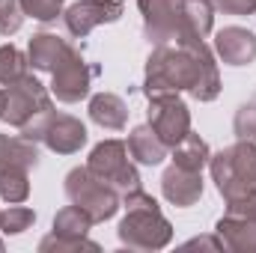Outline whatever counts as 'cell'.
<instances>
[{"label":"cell","mask_w":256,"mask_h":253,"mask_svg":"<svg viewBox=\"0 0 256 253\" xmlns=\"http://www.w3.org/2000/svg\"><path fill=\"white\" fill-rule=\"evenodd\" d=\"M63 188H66L68 202L80 206V208L92 218V224H104V220H110V218L122 208V194L114 188V185L102 182L86 164H84V167H72V170L66 173Z\"/></svg>","instance_id":"277c9868"},{"label":"cell","mask_w":256,"mask_h":253,"mask_svg":"<svg viewBox=\"0 0 256 253\" xmlns=\"http://www.w3.org/2000/svg\"><path fill=\"white\" fill-rule=\"evenodd\" d=\"M137 9L143 15V33L152 45L194 39L185 18V0H137Z\"/></svg>","instance_id":"8992f818"},{"label":"cell","mask_w":256,"mask_h":253,"mask_svg":"<svg viewBox=\"0 0 256 253\" xmlns=\"http://www.w3.org/2000/svg\"><path fill=\"white\" fill-rule=\"evenodd\" d=\"M224 202H226V214L244 218V220H256V185L242 190V194H236V196H230V200H224Z\"/></svg>","instance_id":"83f0119b"},{"label":"cell","mask_w":256,"mask_h":253,"mask_svg":"<svg viewBox=\"0 0 256 253\" xmlns=\"http://www.w3.org/2000/svg\"><path fill=\"white\" fill-rule=\"evenodd\" d=\"M170 158H173L176 167H185V170H194V173H202V170L208 167L212 149H208V143H206L200 134H194L191 131L179 146L170 149Z\"/></svg>","instance_id":"d6986e66"},{"label":"cell","mask_w":256,"mask_h":253,"mask_svg":"<svg viewBox=\"0 0 256 253\" xmlns=\"http://www.w3.org/2000/svg\"><path fill=\"white\" fill-rule=\"evenodd\" d=\"M236 134L238 140H256V104H244L236 114Z\"/></svg>","instance_id":"f1b7e54d"},{"label":"cell","mask_w":256,"mask_h":253,"mask_svg":"<svg viewBox=\"0 0 256 253\" xmlns=\"http://www.w3.org/2000/svg\"><path fill=\"white\" fill-rule=\"evenodd\" d=\"M161 194L170 206L176 208H191L202 196V173H194L185 167L170 164L161 176Z\"/></svg>","instance_id":"4fadbf2b"},{"label":"cell","mask_w":256,"mask_h":253,"mask_svg":"<svg viewBox=\"0 0 256 253\" xmlns=\"http://www.w3.org/2000/svg\"><path fill=\"white\" fill-rule=\"evenodd\" d=\"M86 110H90V120L104 131H122L128 126V104L116 92H96Z\"/></svg>","instance_id":"2e32d148"},{"label":"cell","mask_w":256,"mask_h":253,"mask_svg":"<svg viewBox=\"0 0 256 253\" xmlns=\"http://www.w3.org/2000/svg\"><path fill=\"white\" fill-rule=\"evenodd\" d=\"M214 12H224V15H254L256 12V0H212Z\"/></svg>","instance_id":"f546056e"},{"label":"cell","mask_w":256,"mask_h":253,"mask_svg":"<svg viewBox=\"0 0 256 253\" xmlns=\"http://www.w3.org/2000/svg\"><path fill=\"white\" fill-rule=\"evenodd\" d=\"M86 126L78 120V116H72V114H57L54 110V116H51V122L45 128V137H42V143L54 152V155H74V152H80L84 146H86Z\"/></svg>","instance_id":"8fae6325"},{"label":"cell","mask_w":256,"mask_h":253,"mask_svg":"<svg viewBox=\"0 0 256 253\" xmlns=\"http://www.w3.org/2000/svg\"><path fill=\"white\" fill-rule=\"evenodd\" d=\"M122 220L116 226L120 244L128 250L152 253L164 250L173 242V224L164 218L158 200L152 194H146L143 188H134L122 194Z\"/></svg>","instance_id":"7a4b0ae2"},{"label":"cell","mask_w":256,"mask_h":253,"mask_svg":"<svg viewBox=\"0 0 256 253\" xmlns=\"http://www.w3.org/2000/svg\"><path fill=\"white\" fill-rule=\"evenodd\" d=\"M128 152L134 158V164H146V167H158L164 158H170V146L152 131V126H137L128 134Z\"/></svg>","instance_id":"9a60e30c"},{"label":"cell","mask_w":256,"mask_h":253,"mask_svg":"<svg viewBox=\"0 0 256 253\" xmlns=\"http://www.w3.org/2000/svg\"><path fill=\"white\" fill-rule=\"evenodd\" d=\"M33 224H36V212L21 202H12L9 208L0 212V236H21Z\"/></svg>","instance_id":"d4e9b609"},{"label":"cell","mask_w":256,"mask_h":253,"mask_svg":"<svg viewBox=\"0 0 256 253\" xmlns=\"http://www.w3.org/2000/svg\"><path fill=\"white\" fill-rule=\"evenodd\" d=\"M185 248H212V250H226V248H224V242H220V238H214V236L191 238V242H185Z\"/></svg>","instance_id":"4dcf8cb0"},{"label":"cell","mask_w":256,"mask_h":253,"mask_svg":"<svg viewBox=\"0 0 256 253\" xmlns=\"http://www.w3.org/2000/svg\"><path fill=\"white\" fill-rule=\"evenodd\" d=\"M48 110H54V96L30 72L24 78H18L15 84L3 86V116L0 120L9 122L12 128L21 131L27 122H33L36 116H42Z\"/></svg>","instance_id":"5b68a950"},{"label":"cell","mask_w":256,"mask_h":253,"mask_svg":"<svg viewBox=\"0 0 256 253\" xmlns=\"http://www.w3.org/2000/svg\"><path fill=\"white\" fill-rule=\"evenodd\" d=\"M0 250H3V242H0Z\"/></svg>","instance_id":"d6a6232c"},{"label":"cell","mask_w":256,"mask_h":253,"mask_svg":"<svg viewBox=\"0 0 256 253\" xmlns=\"http://www.w3.org/2000/svg\"><path fill=\"white\" fill-rule=\"evenodd\" d=\"M170 92H191L196 102H214L220 96L218 57L206 39L152 45V54L146 57L143 96L155 98Z\"/></svg>","instance_id":"6da1fadb"},{"label":"cell","mask_w":256,"mask_h":253,"mask_svg":"<svg viewBox=\"0 0 256 253\" xmlns=\"http://www.w3.org/2000/svg\"><path fill=\"white\" fill-rule=\"evenodd\" d=\"M149 126L152 131L173 149L179 146L188 134H191V108L182 102L179 92H170V96H155L149 98Z\"/></svg>","instance_id":"ba28073f"},{"label":"cell","mask_w":256,"mask_h":253,"mask_svg":"<svg viewBox=\"0 0 256 253\" xmlns=\"http://www.w3.org/2000/svg\"><path fill=\"white\" fill-rule=\"evenodd\" d=\"M27 72H30V63L24 51H18L15 45H0V86L15 84Z\"/></svg>","instance_id":"cb8c5ba5"},{"label":"cell","mask_w":256,"mask_h":253,"mask_svg":"<svg viewBox=\"0 0 256 253\" xmlns=\"http://www.w3.org/2000/svg\"><path fill=\"white\" fill-rule=\"evenodd\" d=\"M39 164V149L33 140L21 137V134H0V170L6 167H27L33 170Z\"/></svg>","instance_id":"ac0fdd59"},{"label":"cell","mask_w":256,"mask_h":253,"mask_svg":"<svg viewBox=\"0 0 256 253\" xmlns=\"http://www.w3.org/2000/svg\"><path fill=\"white\" fill-rule=\"evenodd\" d=\"M214 57L226 66H250L256 60V33L248 27L230 24L214 36Z\"/></svg>","instance_id":"7c38bea8"},{"label":"cell","mask_w":256,"mask_h":253,"mask_svg":"<svg viewBox=\"0 0 256 253\" xmlns=\"http://www.w3.org/2000/svg\"><path fill=\"white\" fill-rule=\"evenodd\" d=\"M185 18L194 39H206L214 27V6L212 0H185Z\"/></svg>","instance_id":"7402d4cb"},{"label":"cell","mask_w":256,"mask_h":253,"mask_svg":"<svg viewBox=\"0 0 256 253\" xmlns=\"http://www.w3.org/2000/svg\"><path fill=\"white\" fill-rule=\"evenodd\" d=\"M54 232H63V236H86L92 230V218L80 208V206H66L54 214V224H51Z\"/></svg>","instance_id":"44dd1931"},{"label":"cell","mask_w":256,"mask_h":253,"mask_svg":"<svg viewBox=\"0 0 256 253\" xmlns=\"http://www.w3.org/2000/svg\"><path fill=\"white\" fill-rule=\"evenodd\" d=\"M21 9H24L27 18L42 21V24H51V21L63 18L66 0H21Z\"/></svg>","instance_id":"484cf974"},{"label":"cell","mask_w":256,"mask_h":253,"mask_svg":"<svg viewBox=\"0 0 256 253\" xmlns=\"http://www.w3.org/2000/svg\"><path fill=\"white\" fill-rule=\"evenodd\" d=\"M68 48L72 45L66 42L63 36H57V33H48V30L33 33V39L27 42V63L36 72H54L57 66L63 63Z\"/></svg>","instance_id":"5bb4252c"},{"label":"cell","mask_w":256,"mask_h":253,"mask_svg":"<svg viewBox=\"0 0 256 253\" xmlns=\"http://www.w3.org/2000/svg\"><path fill=\"white\" fill-rule=\"evenodd\" d=\"M208 173L224 200L256 185V140H236L232 146L212 152Z\"/></svg>","instance_id":"3957f363"},{"label":"cell","mask_w":256,"mask_h":253,"mask_svg":"<svg viewBox=\"0 0 256 253\" xmlns=\"http://www.w3.org/2000/svg\"><path fill=\"white\" fill-rule=\"evenodd\" d=\"M214 236L224 242V248L232 253H256V220L224 214L214 224Z\"/></svg>","instance_id":"e0dca14e"},{"label":"cell","mask_w":256,"mask_h":253,"mask_svg":"<svg viewBox=\"0 0 256 253\" xmlns=\"http://www.w3.org/2000/svg\"><path fill=\"white\" fill-rule=\"evenodd\" d=\"M96 68L86 63V57L72 45L63 63L51 72V96L63 104H78L90 96V84H92Z\"/></svg>","instance_id":"9c48e42d"},{"label":"cell","mask_w":256,"mask_h":253,"mask_svg":"<svg viewBox=\"0 0 256 253\" xmlns=\"http://www.w3.org/2000/svg\"><path fill=\"white\" fill-rule=\"evenodd\" d=\"M126 12V0H78L63 9V24L68 36L86 39L102 24H116Z\"/></svg>","instance_id":"30bf717a"},{"label":"cell","mask_w":256,"mask_h":253,"mask_svg":"<svg viewBox=\"0 0 256 253\" xmlns=\"http://www.w3.org/2000/svg\"><path fill=\"white\" fill-rule=\"evenodd\" d=\"M30 196V170L27 167H6L0 170V200L3 202H27Z\"/></svg>","instance_id":"ffe728a7"},{"label":"cell","mask_w":256,"mask_h":253,"mask_svg":"<svg viewBox=\"0 0 256 253\" xmlns=\"http://www.w3.org/2000/svg\"><path fill=\"white\" fill-rule=\"evenodd\" d=\"M0 116H3V86H0Z\"/></svg>","instance_id":"1f68e13d"},{"label":"cell","mask_w":256,"mask_h":253,"mask_svg":"<svg viewBox=\"0 0 256 253\" xmlns=\"http://www.w3.org/2000/svg\"><path fill=\"white\" fill-rule=\"evenodd\" d=\"M39 250L42 253H80V250H102L92 238L86 236H63V232H48L42 242H39Z\"/></svg>","instance_id":"603a6c76"},{"label":"cell","mask_w":256,"mask_h":253,"mask_svg":"<svg viewBox=\"0 0 256 253\" xmlns=\"http://www.w3.org/2000/svg\"><path fill=\"white\" fill-rule=\"evenodd\" d=\"M24 18L21 0H0V36H15L24 27Z\"/></svg>","instance_id":"4316f807"},{"label":"cell","mask_w":256,"mask_h":253,"mask_svg":"<svg viewBox=\"0 0 256 253\" xmlns=\"http://www.w3.org/2000/svg\"><path fill=\"white\" fill-rule=\"evenodd\" d=\"M86 167L108 185L126 194V190H134V188H143L140 182V173L134 167V158L128 152V143L122 140H102L92 146L90 158H86Z\"/></svg>","instance_id":"52a82bcc"}]
</instances>
